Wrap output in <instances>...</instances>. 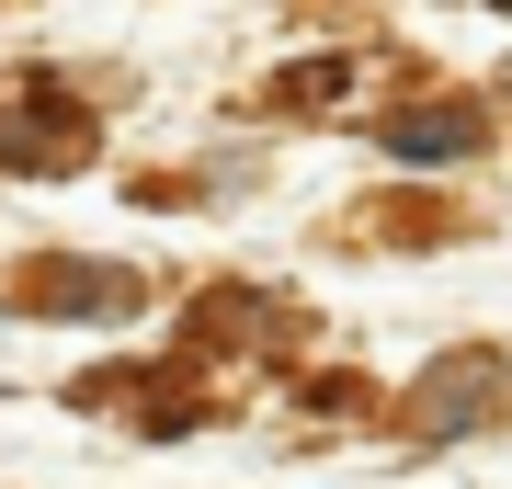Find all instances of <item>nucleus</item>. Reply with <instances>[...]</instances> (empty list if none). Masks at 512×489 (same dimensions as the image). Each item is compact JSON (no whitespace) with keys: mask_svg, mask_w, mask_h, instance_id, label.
<instances>
[{"mask_svg":"<svg viewBox=\"0 0 512 489\" xmlns=\"http://www.w3.org/2000/svg\"><path fill=\"white\" fill-rule=\"evenodd\" d=\"M35 308H126V273H80V262H57Z\"/></svg>","mask_w":512,"mask_h":489,"instance_id":"nucleus-2","label":"nucleus"},{"mask_svg":"<svg viewBox=\"0 0 512 489\" xmlns=\"http://www.w3.org/2000/svg\"><path fill=\"white\" fill-rule=\"evenodd\" d=\"M387 148H399V160H467L478 126H467V114H444V103H421V114H399V126H387Z\"/></svg>","mask_w":512,"mask_h":489,"instance_id":"nucleus-1","label":"nucleus"},{"mask_svg":"<svg viewBox=\"0 0 512 489\" xmlns=\"http://www.w3.org/2000/svg\"><path fill=\"white\" fill-rule=\"evenodd\" d=\"M478 399H490V364H444L433 376V421H478Z\"/></svg>","mask_w":512,"mask_h":489,"instance_id":"nucleus-3","label":"nucleus"}]
</instances>
